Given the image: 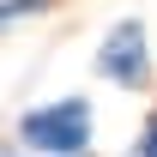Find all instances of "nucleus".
<instances>
[{
	"label": "nucleus",
	"instance_id": "obj_1",
	"mask_svg": "<svg viewBox=\"0 0 157 157\" xmlns=\"http://www.w3.org/2000/svg\"><path fill=\"white\" fill-rule=\"evenodd\" d=\"M97 139V115L85 97H55V103H36L24 109L18 121V145L36 157H85Z\"/></svg>",
	"mask_w": 157,
	"mask_h": 157
},
{
	"label": "nucleus",
	"instance_id": "obj_2",
	"mask_svg": "<svg viewBox=\"0 0 157 157\" xmlns=\"http://www.w3.org/2000/svg\"><path fill=\"white\" fill-rule=\"evenodd\" d=\"M97 73L121 91H145L151 85V42H145V24L139 18H121L109 24V36L97 42Z\"/></svg>",
	"mask_w": 157,
	"mask_h": 157
},
{
	"label": "nucleus",
	"instance_id": "obj_3",
	"mask_svg": "<svg viewBox=\"0 0 157 157\" xmlns=\"http://www.w3.org/2000/svg\"><path fill=\"white\" fill-rule=\"evenodd\" d=\"M127 157H157V109H151V121L139 127V139H133V151Z\"/></svg>",
	"mask_w": 157,
	"mask_h": 157
},
{
	"label": "nucleus",
	"instance_id": "obj_4",
	"mask_svg": "<svg viewBox=\"0 0 157 157\" xmlns=\"http://www.w3.org/2000/svg\"><path fill=\"white\" fill-rule=\"evenodd\" d=\"M36 6H48V0H0V24L24 18V12H36Z\"/></svg>",
	"mask_w": 157,
	"mask_h": 157
}]
</instances>
